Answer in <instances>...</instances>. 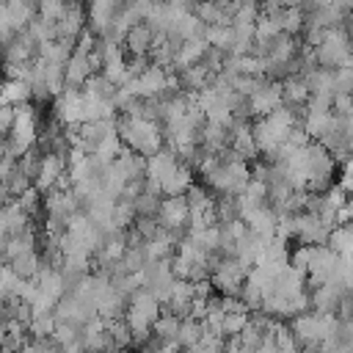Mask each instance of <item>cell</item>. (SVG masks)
<instances>
[{"label": "cell", "instance_id": "cell-15", "mask_svg": "<svg viewBox=\"0 0 353 353\" xmlns=\"http://www.w3.org/2000/svg\"><path fill=\"white\" fill-rule=\"evenodd\" d=\"M190 303H193V284L176 279L174 287H171V295H168V301L160 306V312L185 320V317H190Z\"/></svg>", "mask_w": 353, "mask_h": 353}, {"label": "cell", "instance_id": "cell-6", "mask_svg": "<svg viewBox=\"0 0 353 353\" xmlns=\"http://www.w3.org/2000/svg\"><path fill=\"white\" fill-rule=\"evenodd\" d=\"M331 232L334 229L325 221H320V215H312V212L295 215V234H292V240L298 245H325Z\"/></svg>", "mask_w": 353, "mask_h": 353}, {"label": "cell", "instance_id": "cell-10", "mask_svg": "<svg viewBox=\"0 0 353 353\" xmlns=\"http://www.w3.org/2000/svg\"><path fill=\"white\" fill-rule=\"evenodd\" d=\"M284 105V97H281V83H270V80H262V85L248 97V110H251V119H262V116H270L273 110H279Z\"/></svg>", "mask_w": 353, "mask_h": 353}, {"label": "cell", "instance_id": "cell-25", "mask_svg": "<svg viewBox=\"0 0 353 353\" xmlns=\"http://www.w3.org/2000/svg\"><path fill=\"white\" fill-rule=\"evenodd\" d=\"M83 94L91 97V99H97V102H113V97H116V85H113L105 74L97 72V74H91V77L85 80Z\"/></svg>", "mask_w": 353, "mask_h": 353}, {"label": "cell", "instance_id": "cell-24", "mask_svg": "<svg viewBox=\"0 0 353 353\" xmlns=\"http://www.w3.org/2000/svg\"><path fill=\"white\" fill-rule=\"evenodd\" d=\"M179 160H176V154L174 152H168L165 146L157 152V154H152V157H146V179H163L174 165H176Z\"/></svg>", "mask_w": 353, "mask_h": 353}, {"label": "cell", "instance_id": "cell-22", "mask_svg": "<svg viewBox=\"0 0 353 353\" xmlns=\"http://www.w3.org/2000/svg\"><path fill=\"white\" fill-rule=\"evenodd\" d=\"M281 97H284V105L287 108H306V102H309V85H306V80L301 74L287 77L281 83Z\"/></svg>", "mask_w": 353, "mask_h": 353}, {"label": "cell", "instance_id": "cell-21", "mask_svg": "<svg viewBox=\"0 0 353 353\" xmlns=\"http://www.w3.org/2000/svg\"><path fill=\"white\" fill-rule=\"evenodd\" d=\"M25 287H28V281H25V279H19L8 265H0V301H3V303L22 301Z\"/></svg>", "mask_w": 353, "mask_h": 353}, {"label": "cell", "instance_id": "cell-23", "mask_svg": "<svg viewBox=\"0 0 353 353\" xmlns=\"http://www.w3.org/2000/svg\"><path fill=\"white\" fill-rule=\"evenodd\" d=\"M36 69H39V74H41V80H44L50 97H58V94L63 91V85H66L63 66H61V63H50V61H44V58H36Z\"/></svg>", "mask_w": 353, "mask_h": 353}, {"label": "cell", "instance_id": "cell-28", "mask_svg": "<svg viewBox=\"0 0 353 353\" xmlns=\"http://www.w3.org/2000/svg\"><path fill=\"white\" fill-rule=\"evenodd\" d=\"M336 256H353V223L347 226H336L331 234H328V243H325Z\"/></svg>", "mask_w": 353, "mask_h": 353}, {"label": "cell", "instance_id": "cell-19", "mask_svg": "<svg viewBox=\"0 0 353 353\" xmlns=\"http://www.w3.org/2000/svg\"><path fill=\"white\" fill-rule=\"evenodd\" d=\"M229 143H232L229 127L215 124V121H204V127H201V149L207 154H221V152L229 149Z\"/></svg>", "mask_w": 353, "mask_h": 353}, {"label": "cell", "instance_id": "cell-1", "mask_svg": "<svg viewBox=\"0 0 353 353\" xmlns=\"http://www.w3.org/2000/svg\"><path fill=\"white\" fill-rule=\"evenodd\" d=\"M116 135L124 143V149L152 157L163 149V127L149 119H132V116H116Z\"/></svg>", "mask_w": 353, "mask_h": 353}, {"label": "cell", "instance_id": "cell-32", "mask_svg": "<svg viewBox=\"0 0 353 353\" xmlns=\"http://www.w3.org/2000/svg\"><path fill=\"white\" fill-rule=\"evenodd\" d=\"M105 328H108V336H110V342L119 353L132 347V336H130V328H127L124 320H110V323H105Z\"/></svg>", "mask_w": 353, "mask_h": 353}, {"label": "cell", "instance_id": "cell-31", "mask_svg": "<svg viewBox=\"0 0 353 353\" xmlns=\"http://www.w3.org/2000/svg\"><path fill=\"white\" fill-rule=\"evenodd\" d=\"M201 334H204V325H201L199 320L185 317V320H182V325H179L176 345H179V347H185V350H193V347H196V342L201 339Z\"/></svg>", "mask_w": 353, "mask_h": 353}, {"label": "cell", "instance_id": "cell-34", "mask_svg": "<svg viewBox=\"0 0 353 353\" xmlns=\"http://www.w3.org/2000/svg\"><path fill=\"white\" fill-rule=\"evenodd\" d=\"M132 223H135V207H132V201L119 199V201L113 204V229L127 232Z\"/></svg>", "mask_w": 353, "mask_h": 353}, {"label": "cell", "instance_id": "cell-12", "mask_svg": "<svg viewBox=\"0 0 353 353\" xmlns=\"http://www.w3.org/2000/svg\"><path fill=\"white\" fill-rule=\"evenodd\" d=\"M240 221H243L245 229H248L251 234H256L262 243L276 240V223H279V215H276L268 204H265V207H256V210H251V212H245Z\"/></svg>", "mask_w": 353, "mask_h": 353}, {"label": "cell", "instance_id": "cell-33", "mask_svg": "<svg viewBox=\"0 0 353 353\" xmlns=\"http://www.w3.org/2000/svg\"><path fill=\"white\" fill-rule=\"evenodd\" d=\"M204 41H207V47H212V50H221V52H226V55H229V50H232V28L210 25V28H207V36H204Z\"/></svg>", "mask_w": 353, "mask_h": 353}, {"label": "cell", "instance_id": "cell-37", "mask_svg": "<svg viewBox=\"0 0 353 353\" xmlns=\"http://www.w3.org/2000/svg\"><path fill=\"white\" fill-rule=\"evenodd\" d=\"M248 317H251L248 312H237V314H223V323H221V336H223V339L240 336V331L245 328Z\"/></svg>", "mask_w": 353, "mask_h": 353}, {"label": "cell", "instance_id": "cell-13", "mask_svg": "<svg viewBox=\"0 0 353 353\" xmlns=\"http://www.w3.org/2000/svg\"><path fill=\"white\" fill-rule=\"evenodd\" d=\"M85 25H88V22H85V6H80V3H66L61 19L55 22V28H58V39L77 41V36L85 30Z\"/></svg>", "mask_w": 353, "mask_h": 353}, {"label": "cell", "instance_id": "cell-3", "mask_svg": "<svg viewBox=\"0 0 353 353\" xmlns=\"http://www.w3.org/2000/svg\"><path fill=\"white\" fill-rule=\"evenodd\" d=\"M188 221H190V210H188V199L185 196H163L160 210H157V223L160 229L185 237L188 234Z\"/></svg>", "mask_w": 353, "mask_h": 353}, {"label": "cell", "instance_id": "cell-45", "mask_svg": "<svg viewBox=\"0 0 353 353\" xmlns=\"http://www.w3.org/2000/svg\"><path fill=\"white\" fill-rule=\"evenodd\" d=\"M6 105V94H3V80H0V108Z\"/></svg>", "mask_w": 353, "mask_h": 353}, {"label": "cell", "instance_id": "cell-16", "mask_svg": "<svg viewBox=\"0 0 353 353\" xmlns=\"http://www.w3.org/2000/svg\"><path fill=\"white\" fill-rule=\"evenodd\" d=\"M152 44H154V33H152V28L146 22H141V25H132L127 30L121 47H124V55L127 58H138V55H149L152 52Z\"/></svg>", "mask_w": 353, "mask_h": 353}, {"label": "cell", "instance_id": "cell-38", "mask_svg": "<svg viewBox=\"0 0 353 353\" xmlns=\"http://www.w3.org/2000/svg\"><path fill=\"white\" fill-rule=\"evenodd\" d=\"M259 19V6L256 3H237V11L232 17V25H248L254 28Z\"/></svg>", "mask_w": 353, "mask_h": 353}, {"label": "cell", "instance_id": "cell-40", "mask_svg": "<svg viewBox=\"0 0 353 353\" xmlns=\"http://www.w3.org/2000/svg\"><path fill=\"white\" fill-rule=\"evenodd\" d=\"M334 94H350L353 97V66L334 69Z\"/></svg>", "mask_w": 353, "mask_h": 353}, {"label": "cell", "instance_id": "cell-9", "mask_svg": "<svg viewBox=\"0 0 353 353\" xmlns=\"http://www.w3.org/2000/svg\"><path fill=\"white\" fill-rule=\"evenodd\" d=\"M36 61V41L30 39L28 30H19L11 41L0 47V63L3 66H25Z\"/></svg>", "mask_w": 353, "mask_h": 353}, {"label": "cell", "instance_id": "cell-35", "mask_svg": "<svg viewBox=\"0 0 353 353\" xmlns=\"http://www.w3.org/2000/svg\"><path fill=\"white\" fill-rule=\"evenodd\" d=\"M39 165H41V149H39V146L28 149V152L17 160V168L30 179V185H33V179H36V174H39Z\"/></svg>", "mask_w": 353, "mask_h": 353}, {"label": "cell", "instance_id": "cell-2", "mask_svg": "<svg viewBox=\"0 0 353 353\" xmlns=\"http://www.w3.org/2000/svg\"><path fill=\"white\" fill-rule=\"evenodd\" d=\"M157 317H160V303H157V298L152 292L138 290V292L130 295L121 320L130 328V336H132V347L135 350L152 339V325H154Z\"/></svg>", "mask_w": 353, "mask_h": 353}, {"label": "cell", "instance_id": "cell-5", "mask_svg": "<svg viewBox=\"0 0 353 353\" xmlns=\"http://www.w3.org/2000/svg\"><path fill=\"white\" fill-rule=\"evenodd\" d=\"M52 119L63 127L83 124V88H63L52 102Z\"/></svg>", "mask_w": 353, "mask_h": 353}, {"label": "cell", "instance_id": "cell-29", "mask_svg": "<svg viewBox=\"0 0 353 353\" xmlns=\"http://www.w3.org/2000/svg\"><path fill=\"white\" fill-rule=\"evenodd\" d=\"M28 33H30V39L36 41V50H39L41 44H50V41L58 39V28H55V22L39 17V14H36V19L28 25Z\"/></svg>", "mask_w": 353, "mask_h": 353}, {"label": "cell", "instance_id": "cell-39", "mask_svg": "<svg viewBox=\"0 0 353 353\" xmlns=\"http://www.w3.org/2000/svg\"><path fill=\"white\" fill-rule=\"evenodd\" d=\"M130 229H132L143 243H149V240L160 232V223H157V218H135V223H132Z\"/></svg>", "mask_w": 353, "mask_h": 353}, {"label": "cell", "instance_id": "cell-4", "mask_svg": "<svg viewBox=\"0 0 353 353\" xmlns=\"http://www.w3.org/2000/svg\"><path fill=\"white\" fill-rule=\"evenodd\" d=\"M52 317H55V323H66V325L83 328L85 323H91V320L97 317V312H94V306H91V303H85V301H83V298H77L74 292H66V295L55 303Z\"/></svg>", "mask_w": 353, "mask_h": 353}, {"label": "cell", "instance_id": "cell-18", "mask_svg": "<svg viewBox=\"0 0 353 353\" xmlns=\"http://www.w3.org/2000/svg\"><path fill=\"white\" fill-rule=\"evenodd\" d=\"M3 14L6 19L11 22L14 30H28V25L36 19L39 14V3H30V0H11V3H3Z\"/></svg>", "mask_w": 353, "mask_h": 353}, {"label": "cell", "instance_id": "cell-41", "mask_svg": "<svg viewBox=\"0 0 353 353\" xmlns=\"http://www.w3.org/2000/svg\"><path fill=\"white\" fill-rule=\"evenodd\" d=\"M331 113L345 119V116H353V97L350 94H334L331 99Z\"/></svg>", "mask_w": 353, "mask_h": 353}, {"label": "cell", "instance_id": "cell-14", "mask_svg": "<svg viewBox=\"0 0 353 353\" xmlns=\"http://www.w3.org/2000/svg\"><path fill=\"white\" fill-rule=\"evenodd\" d=\"M193 185H196V174H193V168L185 165L182 160H179V163L160 179V190H163V196H185Z\"/></svg>", "mask_w": 353, "mask_h": 353}, {"label": "cell", "instance_id": "cell-36", "mask_svg": "<svg viewBox=\"0 0 353 353\" xmlns=\"http://www.w3.org/2000/svg\"><path fill=\"white\" fill-rule=\"evenodd\" d=\"M160 201L163 196H152V193H141L132 207H135V218H157V210H160Z\"/></svg>", "mask_w": 353, "mask_h": 353}, {"label": "cell", "instance_id": "cell-11", "mask_svg": "<svg viewBox=\"0 0 353 353\" xmlns=\"http://www.w3.org/2000/svg\"><path fill=\"white\" fill-rule=\"evenodd\" d=\"M66 174V157H58V154H41V165H39V174L33 179V188L44 196L50 193L52 188H58V182L63 179Z\"/></svg>", "mask_w": 353, "mask_h": 353}, {"label": "cell", "instance_id": "cell-27", "mask_svg": "<svg viewBox=\"0 0 353 353\" xmlns=\"http://www.w3.org/2000/svg\"><path fill=\"white\" fill-rule=\"evenodd\" d=\"M179 325H182V320H179V317L160 312V317H157V320H154V325H152V336H157V339H160V342H165V345H176ZM176 347H179V345H176Z\"/></svg>", "mask_w": 353, "mask_h": 353}, {"label": "cell", "instance_id": "cell-26", "mask_svg": "<svg viewBox=\"0 0 353 353\" xmlns=\"http://www.w3.org/2000/svg\"><path fill=\"white\" fill-rule=\"evenodd\" d=\"M8 268H11L19 279L33 281V279H36V273L41 270V256H39V251H25V254L14 256V259L8 262Z\"/></svg>", "mask_w": 353, "mask_h": 353}, {"label": "cell", "instance_id": "cell-43", "mask_svg": "<svg viewBox=\"0 0 353 353\" xmlns=\"http://www.w3.org/2000/svg\"><path fill=\"white\" fill-rule=\"evenodd\" d=\"M342 174H347V176H353V154H350V157H347V160L342 163Z\"/></svg>", "mask_w": 353, "mask_h": 353}, {"label": "cell", "instance_id": "cell-8", "mask_svg": "<svg viewBox=\"0 0 353 353\" xmlns=\"http://www.w3.org/2000/svg\"><path fill=\"white\" fill-rule=\"evenodd\" d=\"M41 201H44V215H41V218H55V221L69 223V221H72V215H77V212H80V204H77V199H74L72 188H69V190L52 188L50 193H44V196H41Z\"/></svg>", "mask_w": 353, "mask_h": 353}, {"label": "cell", "instance_id": "cell-7", "mask_svg": "<svg viewBox=\"0 0 353 353\" xmlns=\"http://www.w3.org/2000/svg\"><path fill=\"white\" fill-rule=\"evenodd\" d=\"M121 6L124 3H119V0H97V3H91L88 8H85V28L97 36V39H102L110 28H113V22H116V17L121 14Z\"/></svg>", "mask_w": 353, "mask_h": 353}, {"label": "cell", "instance_id": "cell-30", "mask_svg": "<svg viewBox=\"0 0 353 353\" xmlns=\"http://www.w3.org/2000/svg\"><path fill=\"white\" fill-rule=\"evenodd\" d=\"M3 94H6V105H11V108L33 105L30 102V85L25 80H3Z\"/></svg>", "mask_w": 353, "mask_h": 353}, {"label": "cell", "instance_id": "cell-44", "mask_svg": "<svg viewBox=\"0 0 353 353\" xmlns=\"http://www.w3.org/2000/svg\"><path fill=\"white\" fill-rule=\"evenodd\" d=\"M0 325H6V303L0 301Z\"/></svg>", "mask_w": 353, "mask_h": 353}, {"label": "cell", "instance_id": "cell-20", "mask_svg": "<svg viewBox=\"0 0 353 353\" xmlns=\"http://www.w3.org/2000/svg\"><path fill=\"white\" fill-rule=\"evenodd\" d=\"M113 165L119 168V174L124 176V182H141L146 179V157L130 152V149H121L119 157L113 160Z\"/></svg>", "mask_w": 353, "mask_h": 353}, {"label": "cell", "instance_id": "cell-17", "mask_svg": "<svg viewBox=\"0 0 353 353\" xmlns=\"http://www.w3.org/2000/svg\"><path fill=\"white\" fill-rule=\"evenodd\" d=\"M33 284H36L39 292H44V295H47L50 301H55V303L69 292V284H66V279H63V273H61L58 268H41V270L36 273Z\"/></svg>", "mask_w": 353, "mask_h": 353}, {"label": "cell", "instance_id": "cell-42", "mask_svg": "<svg viewBox=\"0 0 353 353\" xmlns=\"http://www.w3.org/2000/svg\"><path fill=\"white\" fill-rule=\"evenodd\" d=\"M63 6H66V3H58V0H41V3H39V17L58 22L61 14H63Z\"/></svg>", "mask_w": 353, "mask_h": 353}, {"label": "cell", "instance_id": "cell-46", "mask_svg": "<svg viewBox=\"0 0 353 353\" xmlns=\"http://www.w3.org/2000/svg\"><path fill=\"white\" fill-rule=\"evenodd\" d=\"M121 353H130V350H121Z\"/></svg>", "mask_w": 353, "mask_h": 353}]
</instances>
